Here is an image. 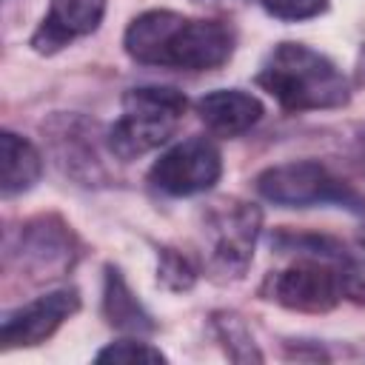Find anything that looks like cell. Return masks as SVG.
Returning <instances> with one entry per match:
<instances>
[{"label": "cell", "mask_w": 365, "mask_h": 365, "mask_svg": "<svg viewBox=\"0 0 365 365\" xmlns=\"http://www.w3.org/2000/svg\"><path fill=\"white\" fill-rule=\"evenodd\" d=\"M106 14V0H51L48 14L31 34L37 54H54L77 37L97 31Z\"/></svg>", "instance_id": "30bf717a"}, {"label": "cell", "mask_w": 365, "mask_h": 365, "mask_svg": "<svg viewBox=\"0 0 365 365\" xmlns=\"http://www.w3.org/2000/svg\"><path fill=\"white\" fill-rule=\"evenodd\" d=\"M271 17L279 20H308L328 9V0H257Z\"/></svg>", "instance_id": "e0dca14e"}, {"label": "cell", "mask_w": 365, "mask_h": 365, "mask_svg": "<svg viewBox=\"0 0 365 365\" xmlns=\"http://www.w3.org/2000/svg\"><path fill=\"white\" fill-rule=\"evenodd\" d=\"M97 362H165V354L143 339H120L97 354Z\"/></svg>", "instance_id": "2e32d148"}, {"label": "cell", "mask_w": 365, "mask_h": 365, "mask_svg": "<svg viewBox=\"0 0 365 365\" xmlns=\"http://www.w3.org/2000/svg\"><path fill=\"white\" fill-rule=\"evenodd\" d=\"M220 174V148L208 137H188L171 145L165 154H160V160L148 171V180L157 191L168 197H194L214 188Z\"/></svg>", "instance_id": "52a82bcc"}, {"label": "cell", "mask_w": 365, "mask_h": 365, "mask_svg": "<svg viewBox=\"0 0 365 365\" xmlns=\"http://www.w3.org/2000/svg\"><path fill=\"white\" fill-rule=\"evenodd\" d=\"M362 57H365V54H362Z\"/></svg>", "instance_id": "44dd1931"}, {"label": "cell", "mask_w": 365, "mask_h": 365, "mask_svg": "<svg viewBox=\"0 0 365 365\" xmlns=\"http://www.w3.org/2000/svg\"><path fill=\"white\" fill-rule=\"evenodd\" d=\"M80 311V291L77 288H57L48 291L14 311H9L0 322V342L3 348H31L46 342L68 317Z\"/></svg>", "instance_id": "9c48e42d"}, {"label": "cell", "mask_w": 365, "mask_h": 365, "mask_svg": "<svg viewBox=\"0 0 365 365\" xmlns=\"http://www.w3.org/2000/svg\"><path fill=\"white\" fill-rule=\"evenodd\" d=\"M359 245H362V248H365V228H362V231H359Z\"/></svg>", "instance_id": "ffe728a7"}, {"label": "cell", "mask_w": 365, "mask_h": 365, "mask_svg": "<svg viewBox=\"0 0 365 365\" xmlns=\"http://www.w3.org/2000/svg\"><path fill=\"white\" fill-rule=\"evenodd\" d=\"M359 154H362V163H365V131H362V137H359Z\"/></svg>", "instance_id": "d6986e66"}, {"label": "cell", "mask_w": 365, "mask_h": 365, "mask_svg": "<svg viewBox=\"0 0 365 365\" xmlns=\"http://www.w3.org/2000/svg\"><path fill=\"white\" fill-rule=\"evenodd\" d=\"M11 259H17V265L26 268L34 279L60 277L77 259L74 234L60 217H34L20 225L17 242L9 245V262Z\"/></svg>", "instance_id": "ba28073f"}, {"label": "cell", "mask_w": 365, "mask_h": 365, "mask_svg": "<svg viewBox=\"0 0 365 365\" xmlns=\"http://www.w3.org/2000/svg\"><path fill=\"white\" fill-rule=\"evenodd\" d=\"M257 194L282 208L339 205L351 211H365L359 194L317 160H294L265 168L257 177Z\"/></svg>", "instance_id": "8992f818"}, {"label": "cell", "mask_w": 365, "mask_h": 365, "mask_svg": "<svg viewBox=\"0 0 365 365\" xmlns=\"http://www.w3.org/2000/svg\"><path fill=\"white\" fill-rule=\"evenodd\" d=\"M365 265L348 254L342 259H322V257H297L294 265L271 274L262 285V297L274 299L288 311L302 314H325L339 305L345 297V285L362 271Z\"/></svg>", "instance_id": "277c9868"}, {"label": "cell", "mask_w": 365, "mask_h": 365, "mask_svg": "<svg viewBox=\"0 0 365 365\" xmlns=\"http://www.w3.org/2000/svg\"><path fill=\"white\" fill-rule=\"evenodd\" d=\"M214 331L222 339V345H225V351H228V356L234 362H251V359L262 362V354L257 351L254 336L245 328L242 317H237V314H214Z\"/></svg>", "instance_id": "5bb4252c"}, {"label": "cell", "mask_w": 365, "mask_h": 365, "mask_svg": "<svg viewBox=\"0 0 365 365\" xmlns=\"http://www.w3.org/2000/svg\"><path fill=\"white\" fill-rule=\"evenodd\" d=\"M262 228V211L254 202L225 197L205 208V242H208V259L205 268L214 279H240L251 259L254 245Z\"/></svg>", "instance_id": "5b68a950"}, {"label": "cell", "mask_w": 365, "mask_h": 365, "mask_svg": "<svg viewBox=\"0 0 365 365\" xmlns=\"http://www.w3.org/2000/svg\"><path fill=\"white\" fill-rule=\"evenodd\" d=\"M157 279L168 288V291H188L197 282V268L191 265V259L174 248H163L160 251V265H157Z\"/></svg>", "instance_id": "9a60e30c"}, {"label": "cell", "mask_w": 365, "mask_h": 365, "mask_svg": "<svg viewBox=\"0 0 365 365\" xmlns=\"http://www.w3.org/2000/svg\"><path fill=\"white\" fill-rule=\"evenodd\" d=\"M123 43L134 63L180 71H211L234 54V31L225 23L185 17L168 9L137 14Z\"/></svg>", "instance_id": "6da1fadb"}, {"label": "cell", "mask_w": 365, "mask_h": 365, "mask_svg": "<svg viewBox=\"0 0 365 365\" xmlns=\"http://www.w3.org/2000/svg\"><path fill=\"white\" fill-rule=\"evenodd\" d=\"M194 3H202V6H222V3H231V0H194Z\"/></svg>", "instance_id": "ac0fdd59"}, {"label": "cell", "mask_w": 365, "mask_h": 365, "mask_svg": "<svg viewBox=\"0 0 365 365\" xmlns=\"http://www.w3.org/2000/svg\"><path fill=\"white\" fill-rule=\"evenodd\" d=\"M197 114L217 137H240L262 117V103L240 88H217L197 100Z\"/></svg>", "instance_id": "8fae6325"}, {"label": "cell", "mask_w": 365, "mask_h": 365, "mask_svg": "<svg viewBox=\"0 0 365 365\" xmlns=\"http://www.w3.org/2000/svg\"><path fill=\"white\" fill-rule=\"evenodd\" d=\"M103 314L108 319L111 328L123 331V334H134V336H143V334H151L157 325L151 319V314L140 305V299L131 294L128 282L123 279V274L108 265L106 268V285H103Z\"/></svg>", "instance_id": "7c38bea8"}, {"label": "cell", "mask_w": 365, "mask_h": 365, "mask_svg": "<svg viewBox=\"0 0 365 365\" xmlns=\"http://www.w3.org/2000/svg\"><path fill=\"white\" fill-rule=\"evenodd\" d=\"M0 163H3V174H0L3 197H14V194L34 188V182L43 174L40 151L26 137H20L14 131L0 134Z\"/></svg>", "instance_id": "4fadbf2b"}, {"label": "cell", "mask_w": 365, "mask_h": 365, "mask_svg": "<svg viewBox=\"0 0 365 365\" xmlns=\"http://www.w3.org/2000/svg\"><path fill=\"white\" fill-rule=\"evenodd\" d=\"M257 86L285 111L339 108L351 100L345 74L305 43H279L262 63Z\"/></svg>", "instance_id": "7a4b0ae2"}, {"label": "cell", "mask_w": 365, "mask_h": 365, "mask_svg": "<svg viewBox=\"0 0 365 365\" xmlns=\"http://www.w3.org/2000/svg\"><path fill=\"white\" fill-rule=\"evenodd\" d=\"M188 100L171 86H140L123 94V117L108 128L106 143L117 160H137L177 131Z\"/></svg>", "instance_id": "3957f363"}]
</instances>
